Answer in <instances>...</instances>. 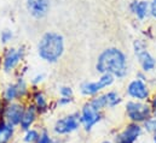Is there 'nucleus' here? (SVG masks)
<instances>
[{
	"instance_id": "f257e3e1",
	"label": "nucleus",
	"mask_w": 156,
	"mask_h": 143,
	"mask_svg": "<svg viewBox=\"0 0 156 143\" xmlns=\"http://www.w3.org/2000/svg\"><path fill=\"white\" fill-rule=\"evenodd\" d=\"M97 71L102 75L110 73L114 77L122 78L127 73V64L126 58L116 48L105 49L98 58L97 62Z\"/></svg>"
},
{
	"instance_id": "f03ea898",
	"label": "nucleus",
	"mask_w": 156,
	"mask_h": 143,
	"mask_svg": "<svg viewBox=\"0 0 156 143\" xmlns=\"http://www.w3.org/2000/svg\"><path fill=\"white\" fill-rule=\"evenodd\" d=\"M63 37L55 33H47L39 43V55L46 62H56L63 53Z\"/></svg>"
},
{
	"instance_id": "7ed1b4c3",
	"label": "nucleus",
	"mask_w": 156,
	"mask_h": 143,
	"mask_svg": "<svg viewBox=\"0 0 156 143\" xmlns=\"http://www.w3.org/2000/svg\"><path fill=\"white\" fill-rule=\"evenodd\" d=\"M125 111L129 123H137L140 125L153 117L151 106L143 101H136V100L127 101L125 105Z\"/></svg>"
},
{
	"instance_id": "20e7f679",
	"label": "nucleus",
	"mask_w": 156,
	"mask_h": 143,
	"mask_svg": "<svg viewBox=\"0 0 156 143\" xmlns=\"http://www.w3.org/2000/svg\"><path fill=\"white\" fill-rule=\"evenodd\" d=\"M80 128V112H75L57 119L52 126V131L57 137H64L79 131Z\"/></svg>"
},
{
	"instance_id": "39448f33",
	"label": "nucleus",
	"mask_w": 156,
	"mask_h": 143,
	"mask_svg": "<svg viewBox=\"0 0 156 143\" xmlns=\"http://www.w3.org/2000/svg\"><path fill=\"white\" fill-rule=\"evenodd\" d=\"M144 130L140 124L128 123L122 130L113 136V143H137L142 137Z\"/></svg>"
},
{
	"instance_id": "423d86ee",
	"label": "nucleus",
	"mask_w": 156,
	"mask_h": 143,
	"mask_svg": "<svg viewBox=\"0 0 156 143\" xmlns=\"http://www.w3.org/2000/svg\"><path fill=\"white\" fill-rule=\"evenodd\" d=\"M113 83H114V76L110 73H105L102 75V77L96 82H83L80 85V91L83 96L94 98L99 94V91L110 87Z\"/></svg>"
},
{
	"instance_id": "0eeeda50",
	"label": "nucleus",
	"mask_w": 156,
	"mask_h": 143,
	"mask_svg": "<svg viewBox=\"0 0 156 143\" xmlns=\"http://www.w3.org/2000/svg\"><path fill=\"white\" fill-rule=\"evenodd\" d=\"M103 119V113L94 109L87 101L80 111V123L85 132H91L93 128Z\"/></svg>"
},
{
	"instance_id": "6e6552de",
	"label": "nucleus",
	"mask_w": 156,
	"mask_h": 143,
	"mask_svg": "<svg viewBox=\"0 0 156 143\" xmlns=\"http://www.w3.org/2000/svg\"><path fill=\"white\" fill-rule=\"evenodd\" d=\"M26 111V106L21 102H10V104H6L5 108H4V114H2V119L9 123L10 125L15 126V128H18L20 126V123L22 120V117H23V113Z\"/></svg>"
},
{
	"instance_id": "1a4fd4ad",
	"label": "nucleus",
	"mask_w": 156,
	"mask_h": 143,
	"mask_svg": "<svg viewBox=\"0 0 156 143\" xmlns=\"http://www.w3.org/2000/svg\"><path fill=\"white\" fill-rule=\"evenodd\" d=\"M127 95L136 101H143L145 102L149 96H150V91L148 85L145 84L144 81L142 79H134L128 85H127V90H126Z\"/></svg>"
},
{
	"instance_id": "9d476101",
	"label": "nucleus",
	"mask_w": 156,
	"mask_h": 143,
	"mask_svg": "<svg viewBox=\"0 0 156 143\" xmlns=\"http://www.w3.org/2000/svg\"><path fill=\"white\" fill-rule=\"evenodd\" d=\"M38 114H39V112H38V109H37V107H35L34 105H28V106H26V111H24V113H23L22 120H21L20 126H18L20 130L24 132V131L32 129V128L34 126L37 119H38Z\"/></svg>"
},
{
	"instance_id": "9b49d317",
	"label": "nucleus",
	"mask_w": 156,
	"mask_h": 143,
	"mask_svg": "<svg viewBox=\"0 0 156 143\" xmlns=\"http://www.w3.org/2000/svg\"><path fill=\"white\" fill-rule=\"evenodd\" d=\"M136 54L140 62V65L143 68L144 71H150L155 68L156 62L155 59L144 49V47L139 43V42H136Z\"/></svg>"
},
{
	"instance_id": "f8f14e48",
	"label": "nucleus",
	"mask_w": 156,
	"mask_h": 143,
	"mask_svg": "<svg viewBox=\"0 0 156 143\" xmlns=\"http://www.w3.org/2000/svg\"><path fill=\"white\" fill-rule=\"evenodd\" d=\"M27 6L32 16L35 18H42L46 16L48 7H50V1L48 0H27Z\"/></svg>"
},
{
	"instance_id": "ddd939ff",
	"label": "nucleus",
	"mask_w": 156,
	"mask_h": 143,
	"mask_svg": "<svg viewBox=\"0 0 156 143\" xmlns=\"http://www.w3.org/2000/svg\"><path fill=\"white\" fill-rule=\"evenodd\" d=\"M16 135V128L0 119V143H11Z\"/></svg>"
},
{
	"instance_id": "4468645a",
	"label": "nucleus",
	"mask_w": 156,
	"mask_h": 143,
	"mask_svg": "<svg viewBox=\"0 0 156 143\" xmlns=\"http://www.w3.org/2000/svg\"><path fill=\"white\" fill-rule=\"evenodd\" d=\"M17 99H21V95H20V90H18V87L16 83H12V84H9L4 93H2V101L6 102V104H10V102H15Z\"/></svg>"
},
{
	"instance_id": "2eb2a0df",
	"label": "nucleus",
	"mask_w": 156,
	"mask_h": 143,
	"mask_svg": "<svg viewBox=\"0 0 156 143\" xmlns=\"http://www.w3.org/2000/svg\"><path fill=\"white\" fill-rule=\"evenodd\" d=\"M21 57H22L21 52H17L15 49H10L9 53H7V55H6V58H5V62H4V69H5V71H11L18 64Z\"/></svg>"
},
{
	"instance_id": "dca6fc26",
	"label": "nucleus",
	"mask_w": 156,
	"mask_h": 143,
	"mask_svg": "<svg viewBox=\"0 0 156 143\" xmlns=\"http://www.w3.org/2000/svg\"><path fill=\"white\" fill-rule=\"evenodd\" d=\"M37 109H38V112L40 113H44V112H46L47 111V108H48V104H47V100H46V98H45V95L41 93V91H37L35 94H34V104H33Z\"/></svg>"
},
{
	"instance_id": "f3484780",
	"label": "nucleus",
	"mask_w": 156,
	"mask_h": 143,
	"mask_svg": "<svg viewBox=\"0 0 156 143\" xmlns=\"http://www.w3.org/2000/svg\"><path fill=\"white\" fill-rule=\"evenodd\" d=\"M105 99H107V107L108 108H115L122 102V99L120 96V94L116 93L115 90H110L108 93L104 94Z\"/></svg>"
},
{
	"instance_id": "a211bd4d",
	"label": "nucleus",
	"mask_w": 156,
	"mask_h": 143,
	"mask_svg": "<svg viewBox=\"0 0 156 143\" xmlns=\"http://www.w3.org/2000/svg\"><path fill=\"white\" fill-rule=\"evenodd\" d=\"M40 137V130L37 128H32L23 132L22 142L23 143H37Z\"/></svg>"
},
{
	"instance_id": "6ab92c4d",
	"label": "nucleus",
	"mask_w": 156,
	"mask_h": 143,
	"mask_svg": "<svg viewBox=\"0 0 156 143\" xmlns=\"http://www.w3.org/2000/svg\"><path fill=\"white\" fill-rule=\"evenodd\" d=\"M88 102L94 109H97L99 112H102L104 108H108L107 107V99H105L104 94H101V95H97V96L92 98Z\"/></svg>"
},
{
	"instance_id": "aec40b11",
	"label": "nucleus",
	"mask_w": 156,
	"mask_h": 143,
	"mask_svg": "<svg viewBox=\"0 0 156 143\" xmlns=\"http://www.w3.org/2000/svg\"><path fill=\"white\" fill-rule=\"evenodd\" d=\"M132 8L139 18H144L147 16V12H148V2H145V1H140V2L134 1L133 5H132Z\"/></svg>"
},
{
	"instance_id": "412c9836",
	"label": "nucleus",
	"mask_w": 156,
	"mask_h": 143,
	"mask_svg": "<svg viewBox=\"0 0 156 143\" xmlns=\"http://www.w3.org/2000/svg\"><path fill=\"white\" fill-rule=\"evenodd\" d=\"M142 126H143V130H144L145 132L153 135L154 132H156V117L153 115L151 118H149L145 123L142 124Z\"/></svg>"
},
{
	"instance_id": "4be33fe9",
	"label": "nucleus",
	"mask_w": 156,
	"mask_h": 143,
	"mask_svg": "<svg viewBox=\"0 0 156 143\" xmlns=\"http://www.w3.org/2000/svg\"><path fill=\"white\" fill-rule=\"evenodd\" d=\"M52 140H53V137L50 134V131L47 129H42V130H40V137L37 143H51Z\"/></svg>"
},
{
	"instance_id": "5701e85b",
	"label": "nucleus",
	"mask_w": 156,
	"mask_h": 143,
	"mask_svg": "<svg viewBox=\"0 0 156 143\" xmlns=\"http://www.w3.org/2000/svg\"><path fill=\"white\" fill-rule=\"evenodd\" d=\"M59 95H61L62 98H72V99H73L74 93H73V89H72L70 87H62V88L59 89Z\"/></svg>"
},
{
	"instance_id": "b1692460",
	"label": "nucleus",
	"mask_w": 156,
	"mask_h": 143,
	"mask_svg": "<svg viewBox=\"0 0 156 143\" xmlns=\"http://www.w3.org/2000/svg\"><path fill=\"white\" fill-rule=\"evenodd\" d=\"M72 101H73L72 98H62L61 96V99H58V101H57V105L58 106H66V105H69Z\"/></svg>"
},
{
	"instance_id": "393cba45",
	"label": "nucleus",
	"mask_w": 156,
	"mask_h": 143,
	"mask_svg": "<svg viewBox=\"0 0 156 143\" xmlns=\"http://www.w3.org/2000/svg\"><path fill=\"white\" fill-rule=\"evenodd\" d=\"M150 106H151V109H153V115H155L156 117V93L153 95V98H151V100H150V104H149Z\"/></svg>"
},
{
	"instance_id": "a878e982",
	"label": "nucleus",
	"mask_w": 156,
	"mask_h": 143,
	"mask_svg": "<svg viewBox=\"0 0 156 143\" xmlns=\"http://www.w3.org/2000/svg\"><path fill=\"white\" fill-rule=\"evenodd\" d=\"M11 36H12V34H11V32H4L2 33V35H1V38H2V41L4 42H7L10 38H11Z\"/></svg>"
},
{
	"instance_id": "bb28decb",
	"label": "nucleus",
	"mask_w": 156,
	"mask_h": 143,
	"mask_svg": "<svg viewBox=\"0 0 156 143\" xmlns=\"http://www.w3.org/2000/svg\"><path fill=\"white\" fill-rule=\"evenodd\" d=\"M151 13H153V16L156 18V0H154L151 2Z\"/></svg>"
},
{
	"instance_id": "cd10ccee",
	"label": "nucleus",
	"mask_w": 156,
	"mask_h": 143,
	"mask_svg": "<svg viewBox=\"0 0 156 143\" xmlns=\"http://www.w3.org/2000/svg\"><path fill=\"white\" fill-rule=\"evenodd\" d=\"M42 77H44L42 75H40V76H37V77L34 78V81H33V83H34V84H38L39 82H41V81H42Z\"/></svg>"
},
{
	"instance_id": "c85d7f7f",
	"label": "nucleus",
	"mask_w": 156,
	"mask_h": 143,
	"mask_svg": "<svg viewBox=\"0 0 156 143\" xmlns=\"http://www.w3.org/2000/svg\"><path fill=\"white\" fill-rule=\"evenodd\" d=\"M4 101H0V119H2V114H4V108H5V106H4V104H2Z\"/></svg>"
},
{
	"instance_id": "c756f323",
	"label": "nucleus",
	"mask_w": 156,
	"mask_h": 143,
	"mask_svg": "<svg viewBox=\"0 0 156 143\" xmlns=\"http://www.w3.org/2000/svg\"><path fill=\"white\" fill-rule=\"evenodd\" d=\"M51 143H63V140H62V137H53Z\"/></svg>"
},
{
	"instance_id": "7c9ffc66",
	"label": "nucleus",
	"mask_w": 156,
	"mask_h": 143,
	"mask_svg": "<svg viewBox=\"0 0 156 143\" xmlns=\"http://www.w3.org/2000/svg\"><path fill=\"white\" fill-rule=\"evenodd\" d=\"M151 137H153V142L156 143V132H154V134L151 135Z\"/></svg>"
},
{
	"instance_id": "2f4dec72",
	"label": "nucleus",
	"mask_w": 156,
	"mask_h": 143,
	"mask_svg": "<svg viewBox=\"0 0 156 143\" xmlns=\"http://www.w3.org/2000/svg\"><path fill=\"white\" fill-rule=\"evenodd\" d=\"M99 143H113V141H110V140H104V141H102V142Z\"/></svg>"
},
{
	"instance_id": "473e14b6",
	"label": "nucleus",
	"mask_w": 156,
	"mask_h": 143,
	"mask_svg": "<svg viewBox=\"0 0 156 143\" xmlns=\"http://www.w3.org/2000/svg\"><path fill=\"white\" fill-rule=\"evenodd\" d=\"M153 143H154V142H153Z\"/></svg>"
}]
</instances>
